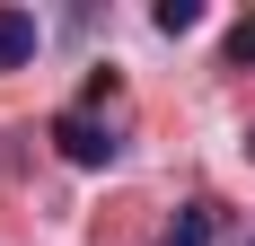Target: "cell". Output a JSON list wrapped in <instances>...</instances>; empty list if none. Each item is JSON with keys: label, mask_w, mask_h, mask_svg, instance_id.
I'll return each instance as SVG.
<instances>
[{"label": "cell", "mask_w": 255, "mask_h": 246, "mask_svg": "<svg viewBox=\"0 0 255 246\" xmlns=\"http://www.w3.org/2000/svg\"><path fill=\"white\" fill-rule=\"evenodd\" d=\"M158 246H220V202H211V194L176 202V220L158 229Z\"/></svg>", "instance_id": "7a4b0ae2"}, {"label": "cell", "mask_w": 255, "mask_h": 246, "mask_svg": "<svg viewBox=\"0 0 255 246\" xmlns=\"http://www.w3.org/2000/svg\"><path fill=\"white\" fill-rule=\"evenodd\" d=\"M53 149H62L71 167H115V158H124V79L115 71H97L62 115H53Z\"/></svg>", "instance_id": "6da1fadb"}, {"label": "cell", "mask_w": 255, "mask_h": 246, "mask_svg": "<svg viewBox=\"0 0 255 246\" xmlns=\"http://www.w3.org/2000/svg\"><path fill=\"white\" fill-rule=\"evenodd\" d=\"M150 26H158V35H194V26H203V0H158Z\"/></svg>", "instance_id": "277c9868"}, {"label": "cell", "mask_w": 255, "mask_h": 246, "mask_svg": "<svg viewBox=\"0 0 255 246\" xmlns=\"http://www.w3.org/2000/svg\"><path fill=\"white\" fill-rule=\"evenodd\" d=\"M247 158H255V123H247Z\"/></svg>", "instance_id": "8992f818"}, {"label": "cell", "mask_w": 255, "mask_h": 246, "mask_svg": "<svg viewBox=\"0 0 255 246\" xmlns=\"http://www.w3.org/2000/svg\"><path fill=\"white\" fill-rule=\"evenodd\" d=\"M247 62H255V18H247V26H229V71H247Z\"/></svg>", "instance_id": "5b68a950"}, {"label": "cell", "mask_w": 255, "mask_h": 246, "mask_svg": "<svg viewBox=\"0 0 255 246\" xmlns=\"http://www.w3.org/2000/svg\"><path fill=\"white\" fill-rule=\"evenodd\" d=\"M35 44H44V26L26 18V9H0V71H26Z\"/></svg>", "instance_id": "3957f363"}]
</instances>
